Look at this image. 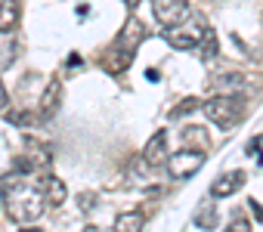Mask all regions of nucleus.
<instances>
[{
    "label": "nucleus",
    "mask_w": 263,
    "mask_h": 232,
    "mask_svg": "<svg viewBox=\"0 0 263 232\" xmlns=\"http://www.w3.org/2000/svg\"><path fill=\"white\" fill-rule=\"evenodd\" d=\"M0 189H4V207H7V214L16 223H34L44 214L47 198H44V189L41 186L22 183L16 173H10L4 183H0Z\"/></svg>",
    "instance_id": "obj_1"
},
{
    "label": "nucleus",
    "mask_w": 263,
    "mask_h": 232,
    "mask_svg": "<svg viewBox=\"0 0 263 232\" xmlns=\"http://www.w3.org/2000/svg\"><path fill=\"white\" fill-rule=\"evenodd\" d=\"M204 114L217 124V127H223V130H232L238 121H241V99L238 96H214V99H208L204 105Z\"/></svg>",
    "instance_id": "obj_2"
},
{
    "label": "nucleus",
    "mask_w": 263,
    "mask_h": 232,
    "mask_svg": "<svg viewBox=\"0 0 263 232\" xmlns=\"http://www.w3.org/2000/svg\"><path fill=\"white\" fill-rule=\"evenodd\" d=\"M143 37H146V28L137 22V19H127L124 22V28H121V34H118V47H115V53H121L118 56V62L111 65V71H124L127 68V62L134 59V53H137V47L143 44Z\"/></svg>",
    "instance_id": "obj_3"
},
{
    "label": "nucleus",
    "mask_w": 263,
    "mask_h": 232,
    "mask_svg": "<svg viewBox=\"0 0 263 232\" xmlns=\"http://www.w3.org/2000/svg\"><path fill=\"white\" fill-rule=\"evenodd\" d=\"M204 37H208V28L195 19V22H183V25H177V28H167L164 31V41L174 47V50H201V44H204Z\"/></svg>",
    "instance_id": "obj_4"
},
{
    "label": "nucleus",
    "mask_w": 263,
    "mask_h": 232,
    "mask_svg": "<svg viewBox=\"0 0 263 232\" xmlns=\"http://www.w3.org/2000/svg\"><path fill=\"white\" fill-rule=\"evenodd\" d=\"M152 13L164 25V31L177 28L189 19V0H152Z\"/></svg>",
    "instance_id": "obj_5"
},
{
    "label": "nucleus",
    "mask_w": 263,
    "mask_h": 232,
    "mask_svg": "<svg viewBox=\"0 0 263 232\" xmlns=\"http://www.w3.org/2000/svg\"><path fill=\"white\" fill-rule=\"evenodd\" d=\"M201 164H204V152H201V149H195V152H192V149H180V152H174V155L167 158V173L177 177V180H183V177L198 173Z\"/></svg>",
    "instance_id": "obj_6"
},
{
    "label": "nucleus",
    "mask_w": 263,
    "mask_h": 232,
    "mask_svg": "<svg viewBox=\"0 0 263 232\" xmlns=\"http://www.w3.org/2000/svg\"><path fill=\"white\" fill-rule=\"evenodd\" d=\"M241 186H245V170H226L223 177L214 180L211 195H214V198H229V195H235Z\"/></svg>",
    "instance_id": "obj_7"
},
{
    "label": "nucleus",
    "mask_w": 263,
    "mask_h": 232,
    "mask_svg": "<svg viewBox=\"0 0 263 232\" xmlns=\"http://www.w3.org/2000/svg\"><path fill=\"white\" fill-rule=\"evenodd\" d=\"M143 158H146V164H152V167H155V164H167V133H164V130H158V133L149 140Z\"/></svg>",
    "instance_id": "obj_8"
},
{
    "label": "nucleus",
    "mask_w": 263,
    "mask_h": 232,
    "mask_svg": "<svg viewBox=\"0 0 263 232\" xmlns=\"http://www.w3.org/2000/svg\"><path fill=\"white\" fill-rule=\"evenodd\" d=\"M41 189H44L47 204H53V207H56V204H62V201H65V195H68V192H65V183H62L59 177H44V180H41Z\"/></svg>",
    "instance_id": "obj_9"
},
{
    "label": "nucleus",
    "mask_w": 263,
    "mask_h": 232,
    "mask_svg": "<svg viewBox=\"0 0 263 232\" xmlns=\"http://www.w3.org/2000/svg\"><path fill=\"white\" fill-rule=\"evenodd\" d=\"M19 0H0V31H13L19 25Z\"/></svg>",
    "instance_id": "obj_10"
},
{
    "label": "nucleus",
    "mask_w": 263,
    "mask_h": 232,
    "mask_svg": "<svg viewBox=\"0 0 263 232\" xmlns=\"http://www.w3.org/2000/svg\"><path fill=\"white\" fill-rule=\"evenodd\" d=\"M143 223H146V217L140 210H127V214L115 217V232H143Z\"/></svg>",
    "instance_id": "obj_11"
},
{
    "label": "nucleus",
    "mask_w": 263,
    "mask_h": 232,
    "mask_svg": "<svg viewBox=\"0 0 263 232\" xmlns=\"http://www.w3.org/2000/svg\"><path fill=\"white\" fill-rule=\"evenodd\" d=\"M241 87H245V78L241 74H223V78L214 81V90L220 96H235V93H241Z\"/></svg>",
    "instance_id": "obj_12"
},
{
    "label": "nucleus",
    "mask_w": 263,
    "mask_h": 232,
    "mask_svg": "<svg viewBox=\"0 0 263 232\" xmlns=\"http://www.w3.org/2000/svg\"><path fill=\"white\" fill-rule=\"evenodd\" d=\"M195 226L198 229H217V223H220V210L214 207V204H201L198 210H195Z\"/></svg>",
    "instance_id": "obj_13"
},
{
    "label": "nucleus",
    "mask_w": 263,
    "mask_h": 232,
    "mask_svg": "<svg viewBox=\"0 0 263 232\" xmlns=\"http://www.w3.org/2000/svg\"><path fill=\"white\" fill-rule=\"evenodd\" d=\"M56 105H59V81H53V84L47 87V96H44V102H41V114H44V118H47V114H53Z\"/></svg>",
    "instance_id": "obj_14"
},
{
    "label": "nucleus",
    "mask_w": 263,
    "mask_h": 232,
    "mask_svg": "<svg viewBox=\"0 0 263 232\" xmlns=\"http://www.w3.org/2000/svg\"><path fill=\"white\" fill-rule=\"evenodd\" d=\"M198 105H204V102H198L195 96H189V99H183V102H180V105H177V108L171 111V118H183V114H186V111H195Z\"/></svg>",
    "instance_id": "obj_15"
},
{
    "label": "nucleus",
    "mask_w": 263,
    "mask_h": 232,
    "mask_svg": "<svg viewBox=\"0 0 263 232\" xmlns=\"http://www.w3.org/2000/svg\"><path fill=\"white\" fill-rule=\"evenodd\" d=\"M183 140H186L189 146H192V140H198V146H204V143H208V133H204L201 127H186V130H183Z\"/></svg>",
    "instance_id": "obj_16"
},
{
    "label": "nucleus",
    "mask_w": 263,
    "mask_h": 232,
    "mask_svg": "<svg viewBox=\"0 0 263 232\" xmlns=\"http://www.w3.org/2000/svg\"><path fill=\"white\" fill-rule=\"evenodd\" d=\"M226 232H251V223H248V220H245V217L238 214V217H235V220H232V223L226 226Z\"/></svg>",
    "instance_id": "obj_17"
},
{
    "label": "nucleus",
    "mask_w": 263,
    "mask_h": 232,
    "mask_svg": "<svg viewBox=\"0 0 263 232\" xmlns=\"http://www.w3.org/2000/svg\"><path fill=\"white\" fill-rule=\"evenodd\" d=\"M7 105V90H4V84H0V108Z\"/></svg>",
    "instance_id": "obj_18"
},
{
    "label": "nucleus",
    "mask_w": 263,
    "mask_h": 232,
    "mask_svg": "<svg viewBox=\"0 0 263 232\" xmlns=\"http://www.w3.org/2000/svg\"><path fill=\"white\" fill-rule=\"evenodd\" d=\"M124 4H127V7H137V4H140V0H124Z\"/></svg>",
    "instance_id": "obj_19"
},
{
    "label": "nucleus",
    "mask_w": 263,
    "mask_h": 232,
    "mask_svg": "<svg viewBox=\"0 0 263 232\" xmlns=\"http://www.w3.org/2000/svg\"><path fill=\"white\" fill-rule=\"evenodd\" d=\"M0 204H4V195H0Z\"/></svg>",
    "instance_id": "obj_20"
}]
</instances>
